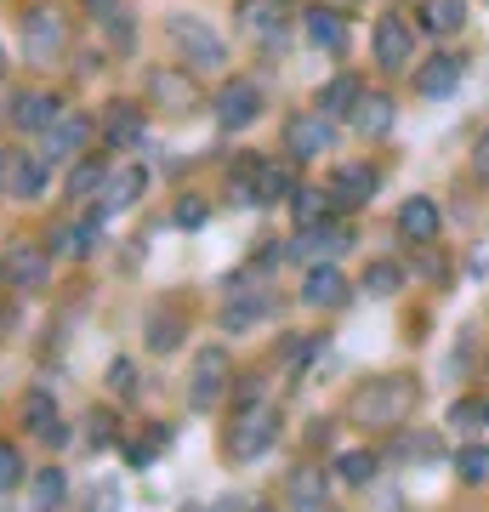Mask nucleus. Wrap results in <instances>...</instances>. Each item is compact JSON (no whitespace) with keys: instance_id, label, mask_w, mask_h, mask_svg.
I'll return each mask as SVG.
<instances>
[{"instance_id":"nucleus-39","label":"nucleus","mask_w":489,"mask_h":512,"mask_svg":"<svg viewBox=\"0 0 489 512\" xmlns=\"http://www.w3.org/2000/svg\"><path fill=\"white\" fill-rule=\"evenodd\" d=\"M160 450H165V427H154V433H148V439H137V444H131L126 456L137 461V467H143V461H154V456H160Z\"/></svg>"},{"instance_id":"nucleus-5","label":"nucleus","mask_w":489,"mask_h":512,"mask_svg":"<svg viewBox=\"0 0 489 512\" xmlns=\"http://www.w3.org/2000/svg\"><path fill=\"white\" fill-rule=\"evenodd\" d=\"M370 46H376V63H381V69L399 74V69H410V57H416V29H410V18H404V12H387V18L376 23Z\"/></svg>"},{"instance_id":"nucleus-4","label":"nucleus","mask_w":489,"mask_h":512,"mask_svg":"<svg viewBox=\"0 0 489 512\" xmlns=\"http://www.w3.org/2000/svg\"><path fill=\"white\" fill-rule=\"evenodd\" d=\"M63 46H69L63 18H57L52 6H35V12L23 18V57H29L35 69H52L57 57H63Z\"/></svg>"},{"instance_id":"nucleus-18","label":"nucleus","mask_w":489,"mask_h":512,"mask_svg":"<svg viewBox=\"0 0 489 512\" xmlns=\"http://www.w3.org/2000/svg\"><path fill=\"white\" fill-rule=\"evenodd\" d=\"M86 137H91L86 120H80V114H63V120L46 131V154H40V160H46V165H52V160H69V154H80V148H86Z\"/></svg>"},{"instance_id":"nucleus-21","label":"nucleus","mask_w":489,"mask_h":512,"mask_svg":"<svg viewBox=\"0 0 489 512\" xmlns=\"http://www.w3.org/2000/svg\"><path fill=\"white\" fill-rule=\"evenodd\" d=\"M399 234L416 239V245H427V239H438V205L433 200H404L399 205Z\"/></svg>"},{"instance_id":"nucleus-6","label":"nucleus","mask_w":489,"mask_h":512,"mask_svg":"<svg viewBox=\"0 0 489 512\" xmlns=\"http://www.w3.org/2000/svg\"><path fill=\"white\" fill-rule=\"evenodd\" d=\"M40 188H46V160L23 154V148H6L0 154V194L6 200H35Z\"/></svg>"},{"instance_id":"nucleus-22","label":"nucleus","mask_w":489,"mask_h":512,"mask_svg":"<svg viewBox=\"0 0 489 512\" xmlns=\"http://www.w3.org/2000/svg\"><path fill=\"white\" fill-rule=\"evenodd\" d=\"M353 131H359V137H387V131H393V97L364 92L359 109H353Z\"/></svg>"},{"instance_id":"nucleus-8","label":"nucleus","mask_w":489,"mask_h":512,"mask_svg":"<svg viewBox=\"0 0 489 512\" xmlns=\"http://www.w3.org/2000/svg\"><path fill=\"white\" fill-rule=\"evenodd\" d=\"M188 399L194 404H217L222 399V387L234 382V365H228V353L222 348H200L194 353V376H188Z\"/></svg>"},{"instance_id":"nucleus-9","label":"nucleus","mask_w":489,"mask_h":512,"mask_svg":"<svg viewBox=\"0 0 489 512\" xmlns=\"http://www.w3.org/2000/svg\"><path fill=\"white\" fill-rule=\"evenodd\" d=\"M148 103L165 109V114H188L194 103H200V92H194L188 69H154L148 74Z\"/></svg>"},{"instance_id":"nucleus-45","label":"nucleus","mask_w":489,"mask_h":512,"mask_svg":"<svg viewBox=\"0 0 489 512\" xmlns=\"http://www.w3.org/2000/svg\"><path fill=\"white\" fill-rule=\"evenodd\" d=\"M86 12H91L97 23H109V18H120L126 6H120V0H86Z\"/></svg>"},{"instance_id":"nucleus-26","label":"nucleus","mask_w":489,"mask_h":512,"mask_svg":"<svg viewBox=\"0 0 489 512\" xmlns=\"http://www.w3.org/2000/svg\"><path fill=\"white\" fill-rule=\"evenodd\" d=\"M285 194H296V177H290V165L262 160V171H256V205H279Z\"/></svg>"},{"instance_id":"nucleus-7","label":"nucleus","mask_w":489,"mask_h":512,"mask_svg":"<svg viewBox=\"0 0 489 512\" xmlns=\"http://www.w3.org/2000/svg\"><path fill=\"white\" fill-rule=\"evenodd\" d=\"M285 154L296 165L330 154V120H325V114H290V120H285Z\"/></svg>"},{"instance_id":"nucleus-33","label":"nucleus","mask_w":489,"mask_h":512,"mask_svg":"<svg viewBox=\"0 0 489 512\" xmlns=\"http://www.w3.org/2000/svg\"><path fill=\"white\" fill-rule=\"evenodd\" d=\"M97 245H103V217H86L74 234H63V251L69 256H91Z\"/></svg>"},{"instance_id":"nucleus-31","label":"nucleus","mask_w":489,"mask_h":512,"mask_svg":"<svg viewBox=\"0 0 489 512\" xmlns=\"http://www.w3.org/2000/svg\"><path fill=\"white\" fill-rule=\"evenodd\" d=\"M399 285H404L399 262H370V268H364V291H370V296H393Z\"/></svg>"},{"instance_id":"nucleus-32","label":"nucleus","mask_w":489,"mask_h":512,"mask_svg":"<svg viewBox=\"0 0 489 512\" xmlns=\"http://www.w3.org/2000/svg\"><path fill=\"white\" fill-rule=\"evenodd\" d=\"M336 478H342V484H370V478H376V456H370V450H347V456L336 461Z\"/></svg>"},{"instance_id":"nucleus-15","label":"nucleus","mask_w":489,"mask_h":512,"mask_svg":"<svg viewBox=\"0 0 489 512\" xmlns=\"http://www.w3.org/2000/svg\"><path fill=\"white\" fill-rule=\"evenodd\" d=\"M57 120H63V103H57V97H46V92H18V97H12V126L52 131Z\"/></svg>"},{"instance_id":"nucleus-44","label":"nucleus","mask_w":489,"mask_h":512,"mask_svg":"<svg viewBox=\"0 0 489 512\" xmlns=\"http://www.w3.org/2000/svg\"><path fill=\"white\" fill-rule=\"evenodd\" d=\"M91 444H97V450L114 444V416H91Z\"/></svg>"},{"instance_id":"nucleus-2","label":"nucleus","mask_w":489,"mask_h":512,"mask_svg":"<svg viewBox=\"0 0 489 512\" xmlns=\"http://www.w3.org/2000/svg\"><path fill=\"white\" fill-rule=\"evenodd\" d=\"M165 35H171L177 57H188V69H222V57H228L217 29L205 18H188V12H171V18H165Z\"/></svg>"},{"instance_id":"nucleus-20","label":"nucleus","mask_w":489,"mask_h":512,"mask_svg":"<svg viewBox=\"0 0 489 512\" xmlns=\"http://www.w3.org/2000/svg\"><path fill=\"white\" fill-rule=\"evenodd\" d=\"M302 29H308V40L319 52H342L347 46V23H342V12H330V6H313L308 18H302Z\"/></svg>"},{"instance_id":"nucleus-43","label":"nucleus","mask_w":489,"mask_h":512,"mask_svg":"<svg viewBox=\"0 0 489 512\" xmlns=\"http://www.w3.org/2000/svg\"><path fill=\"white\" fill-rule=\"evenodd\" d=\"M109 40L120 46V52H131V18L120 12V18H109Z\"/></svg>"},{"instance_id":"nucleus-47","label":"nucleus","mask_w":489,"mask_h":512,"mask_svg":"<svg viewBox=\"0 0 489 512\" xmlns=\"http://www.w3.org/2000/svg\"><path fill=\"white\" fill-rule=\"evenodd\" d=\"M262 512H268V507H262Z\"/></svg>"},{"instance_id":"nucleus-41","label":"nucleus","mask_w":489,"mask_h":512,"mask_svg":"<svg viewBox=\"0 0 489 512\" xmlns=\"http://www.w3.org/2000/svg\"><path fill=\"white\" fill-rule=\"evenodd\" d=\"M472 177H478V183H489V131L472 143Z\"/></svg>"},{"instance_id":"nucleus-37","label":"nucleus","mask_w":489,"mask_h":512,"mask_svg":"<svg viewBox=\"0 0 489 512\" xmlns=\"http://www.w3.org/2000/svg\"><path fill=\"white\" fill-rule=\"evenodd\" d=\"M18 484H23V456H18V444H0V495L18 490Z\"/></svg>"},{"instance_id":"nucleus-35","label":"nucleus","mask_w":489,"mask_h":512,"mask_svg":"<svg viewBox=\"0 0 489 512\" xmlns=\"http://www.w3.org/2000/svg\"><path fill=\"white\" fill-rule=\"evenodd\" d=\"M63 490H69V478L57 473V467H46V473H35V512L57 507V501H63Z\"/></svg>"},{"instance_id":"nucleus-42","label":"nucleus","mask_w":489,"mask_h":512,"mask_svg":"<svg viewBox=\"0 0 489 512\" xmlns=\"http://www.w3.org/2000/svg\"><path fill=\"white\" fill-rule=\"evenodd\" d=\"M472 421H484V404H455V410H450V427H472Z\"/></svg>"},{"instance_id":"nucleus-28","label":"nucleus","mask_w":489,"mask_h":512,"mask_svg":"<svg viewBox=\"0 0 489 512\" xmlns=\"http://www.w3.org/2000/svg\"><path fill=\"white\" fill-rule=\"evenodd\" d=\"M262 313H268V302H262L256 291H234V302L222 308V330H234V336H239V330H251Z\"/></svg>"},{"instance_id":"nucleus-10","label":"nucleus","mask_w":489,"mask_h":512,"mask_svg":"<svg viewBox=\"0 0 489 512\" xmlns=\"http://www.w3.org/2000/svg\"><path fill=\"white\" fill-rule=\"evenodd\" d=\"M376 188H381V177L370 171V165H336L325 194H330V205H336V211H353V205H364Z\"/></svg>"},{"instance_id":"nucleus-40","label":"nucleus","mask_w":489,"mask_h":512,"mask_svg":"<svg viewBox=\"0 0 489 512\" xmlns=\"http://www.w3.org/2000/svg\"><path fill=\"white\" fill-rule=\"evenodd\" d=\"M200 222H205V205L194 200V194H188V200L177 205V228H200Z\"/></svg>"},{"instance_id":"nucleus-17","label":"nucleus","mask_w":489,"mask_h":512,"mask_svg":"<svg viewBox=\"0 0 489 512\" xmlns=\"http://www.w3.org/2000/svg\"><path fill=\"white\" fill-rule=\"evenodd\" d=\"M103 143L109 148L143 143V109L137 103H109V114H103Z\"/></svg>"},{"instance_id":"nucleus-46","label":"nucleus","mask_w":489,"mask_h":512,"mask_svg":"<svg viewBox=\"0 0 489 512\" xmlns=\"http://www.w3.org/2000/svg\"><path fill=\"white\" fill-rule=\"evenodd\" d=\"M342 6H353V0H342Z\"/></svg>"},{"instance_id":"nucleus-19","label":"nucleus","mask_w":489,"mask_h":512,"mask_svg":"<svg viewBox=\"0 0 489 512\" xmlns=\"http://www.w3.org/2000/svg\"><path fill=\"white\" fill-rule=\"evenodd\" d=\"M143 188H148V171H143V165L114 171L109 183H103V211H131V205L143 200Z\"/></svg>"},{"instance_id":"nucleus-25","label":"nucleus","mask_w":489,"mask_h":512,"mask_svg":"<svg viewBox=\"0 0 489 512\" xmlns=\"http://www.w3.org/2000/svg\"><path fill=\"white\" fill-rule=\"evenodd\" d=\"M467 23V0H427L421 6V29L427 35H455Z\"/></svg>"},{"instance_id":"nucleus-14","label":"nucleus","mask_w":489,"mask_h":512,"mask_svg":"<svg viewBox=\"0 0 489 512\" xmlns=\"http://www.w3.org/2000/svg\"><path fill=\"white\" fill-rule=\"evenodd\" d=\"M461 74H467V63H461V57L438 52V57H427V63L416 69V92L421 97H450L455 86H461Z\"/></svg>"},{"instance_id":"nucleus-38","label":"nucleus","mask_w":489,"mask_h":512,"mask_svg":"<svg viewBox=\"0 0 489 512\" xmlns=\"http://www.w3.org/2000/svg\"><path fill=\"white\" fill-rule=\"evenodd\" d=\"M109 382H114V393H120V399H131V393H137V365H131V359H114Z\"/></svg>"},{"instance_id":"nucleus-27","label":"nucleus","mask_w":489,"mask_h":512,"mask_svg":"<svg viewBox=\"0 0 489 512\" xmlns=\"http://www.w3.org/2000/svg\"><path fill=\"white\" fill-rule=\"evenodd\" d=\"M359 97H364V86L353 80V74H342V80H330L325 92H319V114H325V120L330 114H353L359 109Z\"/></svg>"},{"instance_id":"nucleus-23","label":"nucleus","mask_w":489,"mask_h":512,"mask_svg":"<svg viewBox=\"0 0 489 512\" xmlns=\"http://www.w3.org/2000/svg\"><path fill=\"white\" fill-rule=\"evenodd\" d=\"M290 211H296V228H302V234H313V228H325V222H330V211H336V205H330L325 188H296Z\"/></svg>"},{"instance_id":"nucleus-1","label":"nucleus","mask_w":489,"mask_h":512,"mask_svg":"<svg viewBox=\"0 0 489 512\" xmlns=\"http://www.w3.org/2000/svg\"><path fill=\"white\" fill-rule=\"evenodd\" d=\"M410 410H416V382L410 376H376L347 399V416L359 427H399Z\"/></svg>"},{"instance_id":"nucleus-36","label":"nucleus","mask_w":489,"mask_h":512,"mask_svg":"<svg viewBox=\"0 0 489 512\" xmlns=\"http://www.w3.org/2000/svg\"><path fill=\"white\" fill-rule=\"evenodd\" d=\"M103 183H109V171H103V160H86V165H80V171L69 177V200H86L91 188H103Z\"/></svg>"},{"instance_id":"nucleus-30","label":"nucleus","mask_w":489,"mask_h":512,"mask_svg":"<svg viewBox=\"0 0 489 512\" xmlns=\"http://www.w3.org/2000/svg\"><path fill=\"white\" fill-rule=\"evenodd\" d=\"M256 171H262V154H245L239 171L228 177V194H234L239 205H256Z\"/></svg>"},{"instance_id":"nucleus-24","label":"nucleus","mask_w":489,"mask_h":512,"mask_svg":"<svg viewBox=\"0 0 489 512\" xmlns=\"http://www.w3.org/2000/svg\"><path fill=\"white\" fill-rule=\"evenodd\" d=\"M290 507L296 512H325V473H319V467L290 473Z\"/></svg>"},{"instance_id":"nucleus-16","label":"nucleus","mask_w":489,"mask_h":512,"mask_svg":"<svg viewBox=\"0 0 489 512\" xmlns=\"http://www.w3.org/2000/svg\"><path fill=\"white\" fill-rule=\"evenodd\" d=\"M23 427L35 433V439H46V444H63L69 433H63V421H57V399L46 393V387H35L29 399H23Z\"/></svg>"},{"instance_id":"nucleus-29","label":"nucleus","mask_w":489,"mask_h":512,"mask_svg":"<svg viewBox=\"0 0 489 512\" xmlns=\"http://www.w3.org/2000/svg\"><path fill=\"white\" fill-rule=\"evenodd\" d=\"M182 319L177 313H154V319H148V348L154 353H177V342H182Z\"/></svg>"},{"instance_id":"nucleus-34","label":"nucleus","mask_w":489,"mask_h":512,"mask_svg":"<svg viewBox=\"0 0 489 512\" xmlns=\"http://www.w3.org/2000/svg\"><path fill=\"white\" fill-rule=\"evenodd\" d=\"M455 473L467 478V484H489V450L484 444H467V450L455 456Z\"/></svg>"},{"instance_id":"nucleus-13","label":"nucleus","mask_w":489,"mask_h":512,"mask_svg":"<svg viewBox=\"0 0 489 512\" xmlns=\"http://www.w3.org/2000/svg\"><path fill=\"white\" fill-rule=\"evenodd\" d=\"M302 302L308 308H342L347 302V279L336 262H319V268H308V279H302Z\"/></svg>"},{"instance_id":"nucleus-12","label":"nucleus","mask_w":489,"mask_h":512,"mask_svg":"<svg viewBox=\"0 0 489 512\" xmlns=\"http://www.w3.org/2000/svg\"><path fill=\"white\" fill-rule=\"evenodd\" d=\"M52 274V256L40 251V245H18V251L6 256V285L12 291H40Z\"/></svg>"},{"instance_id":"nucleus-3","label":"nucleus","mask_w":489,"mask_h":512,"mask_svg":"<svg viewBox=\"0 0 489 512\" xmlns=\"http://www.w3.org/2000/svg\"><path fill=\"white\" fill-rule=\"evenodd\" d=\"M273 439H279V410H273V404H262V399H251V404H245V410L234 416V433H228V456H234V461H256Z\"/></svg>"},{"instance_id":"nucleus-11","label":"nucleus","mask_w":489,"mask_h":512,"mask_svg":"<svg viewBox=\"0 0 489 512\" xmlns=\"http://www.w3.org/2000/svg\"><path fill=\"white\" fill-rule=\"evenodd\" d=\"M256 114H262V92H256L251 80H228V86L217 92V120L228 131H245Z\"/></svg>"}]
</instances>
